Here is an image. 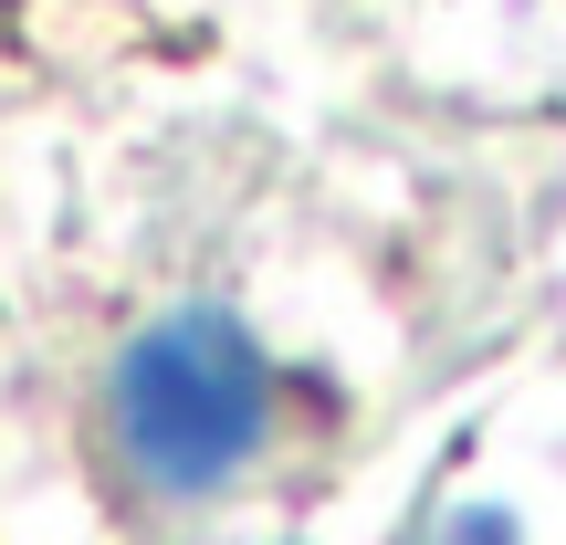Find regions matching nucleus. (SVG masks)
Segmentation results:
<instances>
[{
  "mask_svg": "<svg viewBox=\"0 0 566 545\" xmlns=\"http://www.w3.org/2000/svg\"><path fill=\"white\" fill-rule=\"evenodd\" d=\"M116 430H126V451H137L147 483L210 493V483H231V472L263 451V430H273V367L252 357L242 325L179 315V325H158V336L126 357Z\"/></svg>",
  "mask_w": 566,
  "mask_h": 545,
  "instance_id": "f257e3e1",
  "label": "nucleus"
},
{
  "mask_svg": "<svg viewBox=\"0 0 566 545\" xmlns=\"http://www.w3.org/2000/svg\"><path fill=\"white\" fill-rule=\"evenodd\" d=\"M430 545H514V525H504V514H451Z\"/></svg>",
  "mask_w": 566,
  "mask_h": 545,
  "instance_id": "f03ea898",
  "label": "nucleus"
}]
</instances>
